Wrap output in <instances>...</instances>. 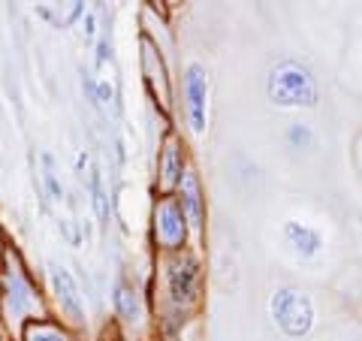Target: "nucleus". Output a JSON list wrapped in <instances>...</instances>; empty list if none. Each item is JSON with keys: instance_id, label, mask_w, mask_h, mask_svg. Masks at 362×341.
<instances>
[{"instance_id": "obj_1", "label": "nucleus", "mask_w": 362, "mask_h": 341, "mask_svg": "<svg viewBox=\"0 0 362 341\" xmlns=\"http://www.w3.org/2000/svg\"><path fill=\"white\" fill-rule=\"evenodd\" d=\"M206 290V269L197 248L175 254H157V275L148 290L154 329L160 338H178L181 329L197 317Z\"/></svg>"}, {"instance_id": "obj_2", "label": "nucleus", "mask_w": 362, "mask_h": 341, "mask_svg": "<svg viewBox=\"0 0 362 341\" xmlns=\"http://www.w3.org/2000/svg\"><path fill=\"white\" fill-rule=\"evenodd\" d=\"M42 317H52L49 296L40 290L21 251L9 245L4 263H0V329L6 333V338L18 341L25 326L30 320H42Z\"/></svg>"}, {"instance_id": "obj_3", "label": "nucleus", "mask_w": 362, "mask_h": 341, "mask_svg": "<svg viewBox=\"0 0 362 341\" xmlns=\"http://www.w3.org/2000/svg\"><path fill=\"white\" fill-rule=\"evenodd\" d=\"M266 94L278 109H317L320 103V82L308 64L284 58L269 70Z\"/></svg>"}, {"instance_id": "obj_4", "label": "nucleus", "mask_w": 362, "mask_h": 341, "mask_svg": "<svg viewBox=\"0 0 362 341\" xmlns=\"http://www.w3.org/2000/svg\"><path fill=\"white\" fill-rule=\"evenodd\" d=\"M112 314H115V323L124 333V341H151V335L157 333L151 299L145 296L136 278L124 275V272L112 281Z\"/></svg>"}, {"instance_id": "obj_5", "label": "nucleus", "mask_w": 362, "mask_h": 341, "mask_svg": "<svg viewBox=\"0 0 362 341\" xmlns=\"http://www.w3.org/2000/svg\"><path fill=\"white\" fill-rule=\"evenodd\" d=\"M266 308H269L272 326H275L284 338L302 341V338H308L317 326L314 299L302 287H293V284H284V287L272 290Z\"/></svg>"}, {"instance_id": "obj_6", "label": "nucleus", "mask_w": 362, "mask_h": 341, "mask_svg": "<svg viewBox=\"0 0 362 341\" xmlns=\"http://www.w3.org/2000/svg\"><path fill=\"white\" fill-rule=\"evenodd\" d=\"M45 287H49V308L52 317L61 320L66 329H73L76 335H82L88 329V302L82 296V287L70 269L58 260H52L45 266Z\"/></svg>"}, {"instance_id": "obj_7", "label": "nucleus", "mask_w": 362, "mask_h": 341, "mask_svg": "<svg viewBox=\"0 0 362 341\" xmlns=\"http://www.w3.org/2000/svg\"><path fill=\"white\" fill-rule=\"evenodd\" d=\"M209 97H211V79L206 64L187 61L178 82V106L190 139H202L209 130Z\"/></svg>"}, {"instance_id": "obj_8", "label": "nucleus", "mask_w": 362, "mask_h": 341, "mask_svg": "<svg viewBox=\"0 0 362 341\" xmlns=\"http://www.w3.org/2000/svg\"><path fill=\"white\" fill-rule=\"evenodd\" d=\"M151 248L157 254H175L185 251V248H194L190 242V226L185 221V212H181V202L175 200V193L169 197H157L151 202Z\"/></svg>"}, {"instance_id": "obj_9", "label": "nucleus", "mask_w": 362, "mask_h": 341, "mask_svg": "<svg viewBox=\"0 0 362 341\" xmlns=\"http://www.w3.org/2000/svg\"><path fill=\"white\" fill-rule=\"evenodd\" d=\"M190 169V151H187V139L181 136L175 127H166L157 145V175H154V193L157 197H169L175 193L181 178Z\"/></svg>"}, {"instance_id": "obj_10", "label": "nucleus", "mask_w": 362, "mask_h": 341, "mask_svg": "<svg viewBox=\"0 0 362 341\" xmlns=\"http://www.w3.org/2000/svg\"><path fill=\"white\" fill-rule=\"evenodd\" d=\"M139 67H142V79H145V88H148L151 100L163 112H173V79H169L160 45H157V40L148 30H142V37H139Z\"/></svg>"}, {"instance_id": "obj_11", "label": "nucleus", "mask_w": 362, "mask_h": 341, "mask_svg": "<svg viewBox=\"0 0 362 341\" xmlns=\"http://www.w3.org/2000/svg\"><path fill=\"white\" fill-rule=\"evenodd\" d=\"M175 200L181 202V212H185V221L190 226V242L199 251L202 242H206V221H209V200H206V185L194 166L187 169V175L181 178V185L175 190Z\"/></svg>"}, {"instance_id": "obj_12", "label": "nucleus", "mask_w": 362, "mask_h": 341, "mask_svg": "<svg viewBox=\"0 0 362 341\" xmlns=\"http://www.w3.org/2000/svg\"><path fill=\"white\" fill-rule=\"evenodd\" d=\"M284 242L299 260H314L323 251V233L311 224H302V221L284 224Z\"/></svg>"}, {"instance_id": "obj_13", "label": "nucleus", "mask_w": 362, "mask_h": 341, "mask_svg": "<svg viewBox=\"0 0 362 341\" xmlns=\"http://www.w3.org/2000/svg\"><path fill=\"white\" fill-rule=\"evenodd\" d=\"M18 341H78V335L54 317H42V320H30Z\"/></svg>"}, {"instance_id": "obj_14", "label": "nucleus", "mask_w": 362, "mask_h": 341, "mask_svg": "<svg viewBox=\"0 0 362 341\" xmlns=\"http://www.w3.org/2000/svg\"><path fill=\"white\" fill-rule=\"evenodd\" d=\"M40 166H42V190H45V200L52 206H61L66 200V187L61 181V173H58V161H54L52 151H42L40 154Z\"/></svg>"}, {"instance_id": "obj_15", "label": "nucleus", "mask_w": 362, "mask_h": 341, "mask_svg": "<svg viewBox=\"0 0 362 341\" xmlns=\"http://www.w3.org/2000/svg\"><path fill=\"white\" fill-rule=\"evenodd\" d=\"M88 193H90V206H94L97 221L106 230V226H109V190H106L103 175H100L97 166L88 169Z\"/></svg>"}, {"instance_id": "obj_16", "label": "nucleus", "mask_w": 362, "mask_h": 341, "mask_svg": "<svg viewBox=\"0 0 362 341\" xmlns=\"http://www.w3.org/2000/svg\"><path fill=\"white\" fill-rule=\"evenodd\" d=\"M287 145L293 151H311L314 145H317V136H314V127L311 124H305V121H293L290 127H287Z\"/></svg>"}, {"instance_id": "obj_17", "label": "nucleus", "mask_w": 362, "mask_h": 341, "mask_svg": "<svg viewBox=\"0 0 362 341\" xmlns=\"http://www.w3.org/2000/svg\"><path fill=\"white\" fill-rule=\"evenodd\" d=\"M78 25V33H82V40L88 42V45H97V40H100V18H97V9H85V16L76 21Z\"/></svg>"}, {"instance_id": "obj_18", "label": "nucleus", "mask_w": 362, "mask_h": 341, "mask_svg": "<svg viewBox=\"0 0 362 341\" xmlns=\"http://www.w3.org/2000/svg\"><path fill=\"white\" fill-rule=\"evenodd\" d=\"M82 91H85V97H88V103L100 109L97 106V76H90L88 70H82Z\"/></svg>"}, {"instance_id": "obj_19", "label": "nucleus", "mask_w": 362, "mask_h": 341, "mask_svg": "<svg viewBox=\"0 0 362 341\" xmlns=\"http://www.w3.org/2000/svg\"><path fill=\"white\" fill-rule=\"evenodd\" d=\"M94 52H97V64H106L112 58V40H109V33H100Z\"/></svg>"}, {"instance_id": "obj_20", "label": "nucleus", "mask_w": 362, "mask_h": 341, "mask_svg": "<svg viewBox=\"0 0 362 341\" xmlns=\"http://www.w3.org/2000/svg\"><path fill=\"white\" fill-rule=\"evenodd\" d=\"M85 169H90V154L88 151H78V157H76V173H85Z\"/></svg>"}, {"instance_id": "obj_21", "label": "nucleus", "mask_w": 362, "mask_h": 341, "mask_svg": "<svg viewBox=\"0 0 362 341\" xmlns=\"http://www.w3.org/2000/svg\"><path fill=\"white\" fill-rule=\"evenodd\" d=\"M6 251H9V236H6V230H4V224H0V263H4Z\"/></svg>"}, {"instance_id": "obj_22", "label": "nucleus", "mask_w": 362, "mask_h": 341, "mask_svg": "<svg viewBox=\"0 0 362 341\" xmlns=\"http://www.w3.org/2000/svg\"><path fill=\"white\" fill-rule=\"evenodd\" d=\"M359 166H362V151H359Z\"/></svg>"}, {"instance_id": "obj_23", "label": "nucleus", "mask_w": 362, "mask_h": 341, "mask_svg": "<svg viewBox=\"0 0 362 341\" xmlns=\"http://www.w3.org/2000/svg\"><path fill=\"white\" fill-rule=\"evenodd\" d=\"M0 200H4V190H0Z\"/></svg>"}]
</instances>
